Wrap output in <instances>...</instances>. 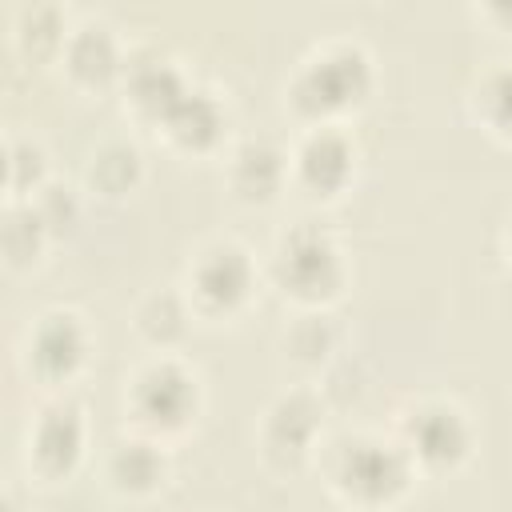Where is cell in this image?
I'll list each match as a JSON object with an SVG mask.
<instances>
[{"instance_id": "52a82bcc", "label": "cell", "mask_w": 512, "mask_h": 512, "mask_svg": "<svg viewBox=\"0 0 512 512\" xmlns=\"http://www.w3.org/2000/svg\"><path fill=\"white\" fill-rule=\"evenodd\" d=\"M468 448H472V424L456 404L424 400L404 416V452L416 464L448 468V464H460Z\"/></svg>"}, {"instance_id": "d6986e66", "label": "cell", "mask_w": 512, "mask_h": 512, "mask_svg": "<svg viewBox=\"0 0 512 512\" xmlns=\"http://www.w3.org/2000/svg\"><path fill=\"white\" fill-rule=\"evenodd\" d=\"M4 184H8V200H32L48 180H44V148L28 136H8L4 148Z\"/></svg>"}, {"instance_id": "2e32d148", "label": "cell", "mask_w": 512, "mask_h": 512, "mask_svg": "<svg viewBox=\"0 0 512 512\" xmlns=\"http://www.w3.org/2000/svg\"><path fill=\"white\" fill-rule=\"evenodd\" d=\"M192 300L180 296V292H152L136 304V332L156 344L160 352H168L176 340H184L188 332V320H192Z\"/></svg>"}, {"instance_id": "8fae6325", "label": "cell", "mask_w": 512, "mask_h": 512, "mask_svg": "<svg viewBox=\"0 0 512 512\" xmlns=\"http://www.w3.org/2000/svg\"><path fill=\"white\" fill-rule=\"evenodd\" d=\"M320 428V404L308 392L280 396L264 416V452L272 460H300L312 448V436Z\"/></svg>"}, {"instance_id": "7c38bea8", "label": "cell", "mask_w": 512, "mask_h": 512, "mask_svg": "<svg viewBox=\"0 0 512 512\" xmlns=\"http://www.w3.org/2000/svg\"><path fill=\"white\" fill-rule=\"evenodd\" d=\"M124 88H128V100L136 104V112L160 124V116L188 92V80L164 56H128L124 60Z\"/></svg>"}, {"instance_id": "8992f818", "label": "cell", "mask_w": 512, "mask_h": 512, "mask_svg": "<svg viewBox=\"0 0 512 512\" xmlns=\"http://www.w3.org/2000/svg\"><path fill=\"white\" fill-rule=\"evenodd\" d=\"M84 360H88V328L76 312L52 308L32 320L24 340V364L40 384L48 388L68 384L84 368Z\"/></svg>"}, {"instance_id": "277c9868", "label": "cell", "mask_w": 512, "mask_h": 512, "mask_svg": "<svg viewBox=\"0 0 512 512\" xmlns=\"http://www.w3.org/2000/svg\"><path fill=\"white\" fill-rule=\"evenodd\" d=\"M408 472H412V456L404 452V444L356 436L340 448L336 468H332V484L344 492V500L376 508V504L396 500L408 488Z\"/></svg>"}, {"instance_id": "44dd1931", "label": "cell", "mask_w": 512, "mask_h": 512, "mask_svg": "<svg viewBox=\"0 0 512 512\" xmlns=\"http://www.w3.org/2000/svg\"><path fill=\"white\" fill-rule=\"evenodd\" d=\"M68 24L60 16V8L52 4H36V8H20V20H16V40L28 48V52H60L64 40H68Z\"/></svg>"}, {"instance_id": "6da1fadb", "label": "cell", "mask_w": 512, "mask_h": 512, "mask_svg": "<svg viewBox=\"0 0 512 512\" xmlns=\"http://www.w3.org/2000/svg\"><path fill=\"white\" fill-rule=\"evenodd\" d=\"M372 84V60L356 40H328L320 44L292 80V104L300 116L328 124V116L364 100Z\"/></svg>"}, {"instance_id": "5bb4252c", "label": "cell", "mask_w": 512, "mask_h": 512, "mask_svg": "<svg viewBox=\"0 0 512 512\" xmlns=\"http://www.w3.org/2000/svg\"><path fill=\"white\" fill-rule=\"evenodd\" d=\"M104 472H108V484L116 492H128V496H148L164 484L168 476V456L148 440V436H128V440H116L108 460H104Z\"/></svg>"}, {"instance_id": "ffe728a7", "label": "cell", "mask_w": 512, "mask_h": 512, "mask_svg": "<svg viewBox=\"0 0 512 512\" xmlns=\"http://www.w3.org/2000/svg\"><path fill=\"white\" fill-rule=\"evenodd\" d=\"M472 108L496 136L512 140V64H496L480 76L472 92Z\"/></svg>"}, {"instance_id": "7a4b0ae2", "label": "cell", "mask_w": 512, "mask_h": 512, "mask_svg": "<svg viewBox=\"0 0 512 512\" xmlns=\"http://www.w3.org/2000/svg\"><path fill=\"white\" fill-rule=\"evenodd\" d=\"M196 404H200L196 372L172 356L148 360L128 384V412L148 436L184 432L188 420L196 416Z\"/></svg>"}, {"instance_id": "5b68a950", "label": "cell", "mask_w": 512, "mask_h": 512, "mask_svg": "<svg viewBox=\"0 0 512 512\" xmlns=\"http://www.w3.org/2000/svg\"><path fill=\"white\" fill-rule=\"evenodd\" d=\"M252 288H256V264L232 240L208 244L188 268V300L200 312H236L248 304Z\"/></svg>"}, {"instance_id": "3957f363", "label": "cell", "mask_w": 512, "mask_h": 512, "mask_svg": "<svg viewBox=\"0 0 512 512\" xmlns=\"http://www.w3.org/2000/svg\"><path fill=\"white\" fill-rule=\"evenodd\" d=\"M272 272L280 280V288L300 300V304H320L332 300L344 284V260L336 240L316 228V224H300L292 228L280 244H276V260Z\"/></svg>"}, {"instance_id": "9c48e42d", "label": "cell", "mask_w": 512, "mask_h": 512, "mask_svg": "<svg viewBox=\"0 0 512 512\" xmlns=\"http://www.w3.org/2000/svg\"><path fill=\"white\" fill-rule=\"evenodd\" d=\"M352 176V144L336 124H312L292 152V180L312 196H336Z\"/></svg>"}, {"instance_id": "e0dca14e", "label": "cell", "mask_w": 512, "mask_h": 512, "mask_svg": "<svg viewBox=\"0 0 512 512\" xmlns=\"http://www.w3.org/2000/svg\"><path fill=\"white\" fill-rule=\"evenodd\" d=\"M140 180V152L128 140H108L88 160V184L104 196H124Z\"/></svg>"}, {"instance_id": "ac0fdd59", "label": "cell", "mask_w": 512, "mask_h": 512, "mask_svg": "<svg viewBox=\"0 0 512 512\" xmlns=\"http://www.w3.org/2000/svg\"><path fill=\"white\" fill-rule=\"evenodd\" d=\"M48 240H52V232L40 220V212L32 208V200H8V212H4V256H8V264H32L44 252Z\"/></svg>"}, {"instance_id": "4fadbf2b", "label": "cell", "mask_w": 512, "mask_h": 512, "mask_svg": "<svg viewBox=\"0 0 512 512\" xmlns=\"http://www.w3.org/2000/svg\"><path fill=\"white\" fill-rule=\"evenodd\" d=\"M288 176H292V156H284L272 140H244L228 164V184L236 188L240 200H272Z\"/></svg>"}, {"instance_id": "7402d4cb", "label": "cell", "mask_w": 512, "mask_h": 512, "mask_svg": "<svg viewBox=\"0 0 512 512\" xmlns=\"http://www.w3.org/2000/svg\"><path fill=\"white\" fill-rule=\"evenodd\" d=\"M508 256H512V228H508Z\"/></svg>"}, {"instance_id": "30bf717a", "label": "cell", "mask_w": 512, "mask_h": 512, "mask_svg": "<svg viewBox=\"0 0 512 512\" xmlns=\"http://www.w3.org/2000/svg\"><path fill=\"white\" fill-rule=\"evenodd\" d=\"M60 60L68 68L72 80L80 84H108L112 76H124V48L120 40L112 36V28L104 20H84L68 32L64 48H60Z\"/></svg>"}, {"instance_id": "ba28073f", "label": "cell", "mask_w": 512, "mask_h": 512, "mask_svg": "<svg viewBox=\"0 0 512 512\" xmlns=\"http://www.w3.org/2000/svg\"><path fill=\"white\" fill-rule=\"evenodd\" d=\"M84 440H88V424H84L80 404L52 400L28 424V436H24L28 464L40 476H68L84 456Z\"/></svg>"}, {"instance_id": "9a60e30c", "label": "cell", "mask_w": 512, "mask_h": 512, "mask_svg": "<svg viewBox=\"0 0 512 512\" xmlns=\"http://www.w3.org/2000/svg\"><path fill=\"white\" fill-rule=\"evenodd\" d=\"M160 128L180 148H212L220 128H224V108H220V100L212 92L188 84V92L160 116Z\"/></svg>"}]
</instances>
